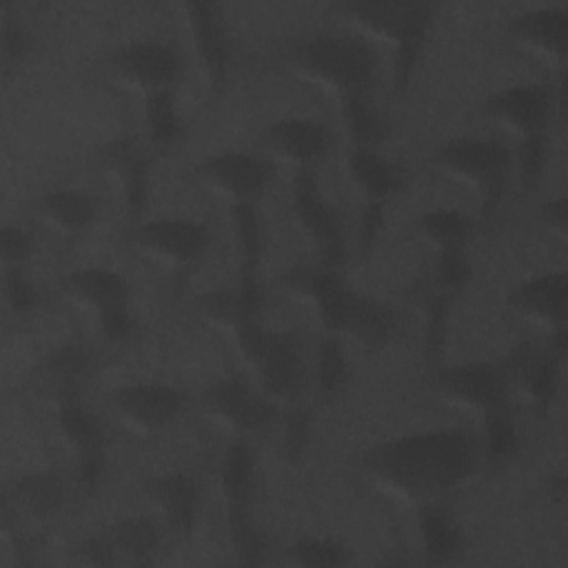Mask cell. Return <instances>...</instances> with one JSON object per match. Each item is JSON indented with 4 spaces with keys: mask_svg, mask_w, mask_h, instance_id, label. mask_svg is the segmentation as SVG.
<instances>
[{
    "mask_svg": "<svg viewBox=\"0 0 568 568\" xmlns=\"http://www.w3.org/2000/svg\"><path fill=\"white\" fill-rule=\"evenodd\" d=\"M160 544V528L153 519L124 517L84 537L73 557L84 566H146L155 561Z\"/></svg>",
    "mask_w": 568,
    "mask_h": 568,
    "instance_id": "8fae6325",
    "label": "cell"
},
{
    "mask_svg": "<svg viewBox=\"0 0 568 568\" xmlns=\"http://www.w3.org/2000/svg\"><path fill=\"white\" fill-rule=\"evenodd\" d=\"M541 220L544 226L550 231V237L555 242H559L561 246H566V237H568V202L564 195L548 200L541 206Z\"/></svg>",
    "mask_w": 568,
    "mask_h": 568,
    "instance_id": "7bdbcfd3",
    "label": "cell"
},
{
    "mask_svg": "<svg viewBox=\"0 0 568 568\" xmlns=\"http://www.w3.org/2000/svg\"><path fill=\"white\" fill-rule=\"evenodd\" d=\"M413 233L424 246H428L437 255H444L453 251H464L473 233V222L464 211L433 209L424 211L413 222Z\"/></svg>",
    "mask_w": 568,
    "mask_h": 568,
    "instance_id": "4dcf8cb0",
    "label": "cell"
},
{
    "mask_svg": "<svg viewBox=\"0 0 568 568\" xmlns=\"http://www.w3.org/2000/svg\"><path fill=\"white\" fill-rule=\"evenodd\" d=\"M2 282H4V300L13 313L22 315L36 306L38 293L29 282V277L24 275V271H2Z\"/></svg>",
    "mask_w": 568,
    "mask_h": 568,
    "instance_id": "ab89813d",
    "label": "cell"
},
{
    "mask_svg": "<svg viewBox=\"0 0 568 568\" xmlns=\"http://www.w3.org/2000/svg\"><path fill=\"white\" fill-rule=\"evenodd\" d=\"M317 386L324 395L337 393L346 377H348V364L342 351V344L335 335H324L317 344Z\"/></svg>",
    "mask_w": 568,
    "mask_h": 568,
    "instance_id": "8d00e7d4",
    "label": "cell"
},
{
    "mask_svg": "<svg viewBox=\"0 0 568 568\" xmlns=\"http://www.w3.org/2000/svg\"><path fill=\"white\" fill-rule=\"evenodd\" d=\"M62 297L89 315L104 339L120 342L133 331L129 280L109 266H80L60 280Z\"/></svg>",
    "mask_w": 568,
    "mask_h": 568,
    "instance_id": "8992f818",
    "label": "cell"
},
{
    "mask_svg": "<svg viewBox=\"0 0 568 568\" xmlns=\"http://www.w3.org/2000/svg\"><path fill=\"white\" fill-rule=\"evenodd\" d=\"M53 419L64 448L75 462V481L87 490L93 488L102 475L106 453V435L100 419L82 402L53 410Z\"/></svg>",
    "mask_w": 568,
    "mask_h": 568,
    "instance_id": "44dd1931",
    "label": "cell"
},
{
    "mask_svg": "<svg viewBox=\"0 0 568 568\" xmlns=\"http://www.w3.org/2000/svg\"><path fill=\"white\" fill-rule=\"evenodd\" d=\"M288 557L306 568H335L351 561L348 548L333 537H302L288 548Z\"/></svg>",
    "mask_w": 568,
    "mask_h": 568,
    "instance_id": "836d02e7",
    "label": "cell"
},
{
    "mask_svg": "<svg viewBox=\"0 0 568 568\" xmlns=\"http://www.w3.org/2000/svg\"><path fill=\"white\" fill-rule=\"evenodd\" d=\"M393 333V315L377 300L346 288L326 335L351 337L364 348H379Z\"/></svg>",
    "mask_w": 568,
    "mask_h": 568,
    "instance_id": "83f0119b",
    "label": "cell"
},
{
    "mask_svg": "<svg viewBox=\"0 0 568 568\" xmlns=\"http://www.w3.org/2000/svg\"><path fill=\"white\" fill-rule=\"evenodd\" d=\"M106 71L118 87L146 100L175 93L184 75V58L169 40L138 38L109 51Z\"/></svg>",
    "mask_w": 568,
    "mask_h": 568,
    "instance_id": "52a82bcc",
    "label": "cell"
},
{
    "mask_svg": "<svg viewBox=\"0 0 568 568\" xmlns=\"http://www.w3.org/2000/svg\"><path fill=\"white\" fill-rule=\"evenodd\" d=\"M339 120L353 146L375 149V144L384 138V122L375 113V109L368 104V98H359L342 106Z\"/></svg>",
    "mask_w": 568,
    "mask_h": 568,
    "instance_id": "d590c367",
    "label": "cell"
},
{
    "mask_svg": "<svg viewBox=\"0 0 568 568\" xmlns=\"http://www.w3.org/2000/svg\"><path fill=\"white\" fill-rule=\"evenodd\" d=\"M468 275H470V264L464 251L437 255V277H439V284H444L446 288H455L464 284Z\"/></svg>",
    "mask_w": 568,
    "mask_h": 568,
    "instance_id": "b9f144b4",
    "label": "cell"
},
{
    "mask_svg": "<svg viewBox=\"0 0 568 568\" xmlns=\"http://www.w3.org/2000/svg\"><path fill=\"white\" fill-rule=\"evenodd\" d=\"M277 286L288 300L311 311L326 328V333L331 331L339 300L346 291L337 268L322 266L320 262H300L282 271V275L277 277Z\"/></svg>",
    "mask_w": 568,
    "mask_h": 568,
    "instance_id": "603a6c76",
    "label": "cell"
},
{
    "mask_svg": "<svg viewBox=\"0 0 568 568\" xmlns=\"http://www.w3.org/2000/svg\"><path fill=\"white\" fill-rule=\"evenodd\" d=\"M95 366L93 351L82 344H64L49 351L29 373L27 390L40 404L58 410L67 404L80 402L84 382Z\"/></svg>",
    "mask_w": 568,
    "mask_h": 568,
    "instance_id": "5bb4252c",
    "label": "cell"
},
{
    "mask_svg": "<svg viewBox=\"0 0 568 568\" xmlns=\"http://www.w3.org/2000/svg\"><path fill=\"white\" fill-rule=\"evenodd\" d=\"M291 206L302 233L317 251V262L328 268H339L344 260L342 224L335 209L322 197L313 171L295 173Z\"/></svg>",
    "mask_w": 568,
    "mask_h": 568,
    "instance_id": "2e32d148",
    "label": "cell"
},
{
    "mask_svg": "<svg viewBox=\"0 0 568 568\" xmlns=\"http://www.w3.org/2000/svg\"><path fill=\"white\" fill-rule=\"evenodd\" d=\"M184 11L209 91L220 93L226 84L231 62V42L224 16L213 2H186Z\"/></svg>",
    "mask_w": 568,
    "mask_h": 568,
    "instance_id": "cb8c5ba5",
    "label": "cell"
},
{
    "mask_svg": "<svg viewBox=\"0 0 568 568\" xmlns=\"http://www.w3.org/2000/svg\"><path fill=\"white\" fill-rule=\"evenodd\" d=\"M273 164L260 153L220 151L202 158L193 173L197 182L215 197L237 204H255L273 178Z\"/></svg>",
    "mask_w": 568,
    "mask_h": 568,
    "instance_id": "7c38bea8",
    "label": "cell"
},
{
    "mask_svg": "<svg viewBox=\"0 0 568 568\" xmlns=\"http://www.w3.org/2000/svg\"><path fill=\"white\" fill-rule=\"evenodd\" d=\"M260 288L255 277H240L237 286L211 288L195 300V311L213 331L231 337L242 324L257 317Z\"/></svg>",
    "mask_w": 568,
    "mask_h": 568,
    "instance_id": "f1b7e54d",
    "label": "cell"
},
{
    "mask_svg": "<svg viewBox=\"0 0 568 568\" xmlns=\"http://www.w3.org/2000/svg\"><path fill=\"white\" fill-rule=\"evenodd\" d=\"M481 446L486 450V455L490 459H504L508 457L513 450H515V444H517V433H515V426H513V419H510V413L504 410V413H497L493 415L484 426H481Z\"/></svg>",
    "mask_w": 568,
    "mask_h": 568,
    "instance_id": "74e56055",
    "label": "cell"
},
{
    "mask_svg": "<svg viewBox=\"0 0 568 568\" xmlns=\"http://www.w3.org/2000/svg\"><path fill=\"white\" fill-rule=\"evenodd\" d=\"M33 253V237L13 224H4L0 231V262L2 271H24Z\"/></svg>",
    "mask_w": 568,
    "mask_h": 568,
    "instance_id": "f35d334b",
    "label": "cell"
},
{
    "mask_svg": "<svg viewBox=\"0 0 568 568\" xmlns=\"http://www.w3.org/2000/svg\"><path fill=\"white\" fill-rule=\"evenodd\" d=\"M508 306L521 322L548 335L566 328L568 277L564 271L530 275L508 293Z\"/></svg>",
    "mask_w": 568,
    "mask_h": 568,
    "instance_id": "7402d4cb",
    "label": "cell"
},
{
    "mask_svg": "<svg viewBox=\"0 0 568 568\" xmlns=\"http://www.w3.org/2000/svg\"><path fill=\"white\" fill-rule=\"evenodd\" d=\"M144 113V129L146 140L151 146L169 149L182 140L184 124L175 106V93H160L142 100Z\"/></svg>",
    "mask_w": 568,
    "mask_h": 568,
    "instance_id": "d6a6232c",
    "label": "cell"
},
{
    "mask_svg": "<svg viewBox=\"0 0 568 568\" xmlns=\"http://www.w3.org/2000/svg\"><path fill=\"white\" fill-rule=\"evenodd\" d=\"M27 53V33L20 24L4 20L2 22V55L4 62H16Z\"/></svg>",
    "mask_w": 568,
    "mask_h": 568,
    "instance_id": "f6af8a7d",
    "label": "cell"
},
{
    "mask_svg": "<svg viewBox=\"0 0 568 568\" xmlns=\"http://www.w3.org/2000/svg\"><path fill=\"white\" fill-rule=\"evenodd\" d=\"M422 550L430 564H448L462 552V535L450 513L437 501L417 508Z\"/></svg>",
    "mask_w": 568,
    "mask_h": 568,
    "instance_id": "1f68e13d",
    "label": "cell"
},
{
    "mask_svg": "<svg viewBox=\"0 0 568 568\" xmlns=\"http://www.w3.org/2000/svg\"><path fill=\"white\" fill-rule=\"evenodd\" d=\"M133 246L146 262L180 277L204 260L211 248V231L191 217L160 215L135 222Z\"/></svg>",
    "mask_w": 568,
    "mask_h": 568,
    "instance_id": "9c48e42d",
    "label": "cell"
},
{
    "mask_svg": "<svg viewBox=\"0 0 568 568\" xmlns=\"http://www.w3.org/2000/svg\"><path fill=\"white\" fill-rule=\"evenodd\" d=\"M308 428H311V419L304 410H297L293 413L288 419H286V426H284V453L295 459L304 444L308 442Z\"/></svg>",
    "mask_w": 568,
    "mask_h": 568,
    "instance_id": "ee69618b",
    "label": "cell"
},
{
    "mask_svg": "<svg viewBox=\"0 0 568 568\" xmlns=\"http://www.w3.org/2000/svg\"><path fill=\"white\" fill-rule=\"evenodd\" d=\"M98 166H100V173L109 180V184L120 195L126 215L133 222H140L146 209L149 171H151V158L146 146H142L140 140L131 135H120L115 140H109L98 151Z\"/></svg>",
    "mask_w": 568,
    "mask_h": 568,
    "instance_id": "e0dca14e",
    "label": "cell"
},
{
    "mask_svg": "<svg viewBox=\"0 0 568 568\" xmlns=\"http://www.w3.org/2000/svg\"><path fill=\"white\" fill-rule=\"evenodd\" d=\"M200 408L204 419L231 439H246L275 419V402L242 373H224L209 382Z\"/></svg>",
    "mask_w": 568,
    "mask_h": 568,
    "instance_id": "ba28073f",
    "label": "cell"
},
{
    "mask_svg": "<svg viewBox=\"0 0 568 568\" xmlns=\"http://www.w3.org/2000/svg\"><path fill=\"white\" fill-rule=\"evenodd\" d=\"M144 497L160 521L175 535H189L200 510V488L193 477L184 473H162L149 477Z\"/></svg>",
    "mask_w": 568,
    "mask_h": 568,
    "instance_id": "4316f807",
    "label": "cell"
},
{
    "mask_svg": "<svg viewBox=\"0 0 568 568\" xmlns=\"http://www.w3.org/2000/svg\"><path fill=\"white\" fill-rule=\"evenodd\" d=\"M231 222L235 246L242 262V280L255 277V264L260 257V220L255 215V204H237L231 206Z\"/></svg>",
    "mask_w": 568,
    "mask_h": 568,
    "instance_id": "e575fe53",
    "label": "cell"
},
{
    "mask_svg": "<svg viewBox=\"0 0 568 568\" xmlns=\"http://www.w3.org/2000/svg\"><path fill=\"white\" fill-rule=\"evenodd\" d=\"M384 220V204L371 202L362 209V248L371 251Z\"/></svg>",
    "mask_w": 568,
    "mask_h": 568,
    "instance_id": "bcb514c9",
    "label": "cell"
},
{
    "mask_svg": "<svg viewBox=\"0 0 568 568\" xmlns=\"http://www.w3.org/2000/svg\"><path fill=\"white\" fill-rule=\"evenodd\" d=\"M331 144L328 129L311 118H280L257 133L260 155L273 166L284 164L295 173L313 171Z\"/></svg>",
    "mask_w": 568,
    "mask_h": 568,
    "instance_id": "9a60e30c",
    "label": "cell"
},
{
    "mask_svg": "<svg viewBox=\"0 0 568 568\" xmlns=\"http://www.w3.org/2000/svg\"><path fill=\"white\" fill-rule=\"evenodd\" d=\"M344 16L351 33L375 47H386L395 55V84L402 89L413 71L426 29L430 7L402 0H353L335 7Z\"/></svg>",
    "mask_w": 568,
    "mask_h": 568,
    "instance_id": "3957f363",
    "label": "cell"
},
{
    "mask_svg": "<svg viewBox=\"0 0 568 568\" xmlns=\"http://www.w3.org/2000/svg\"><path fill=\"white\" fill-rule=\"evenodd\" d=\"M435 393L446 408L479 426L510 408L501 368L493 362H462L442 368L435 379Z\"/></svg>",
    "mask_w": 568,
    "mask_h": 568,
    "instance_id": "30bf717a",
    "label": "cell"
},
{
    "mask_svg": "<svg viewBox=\"0 0 568 568\" xmlns=\"http://www.w3.org/2000/svg\"><path fill=\"white\" fill-rule=\"evenodd\" d=\"M229 339L248 379L271 402L295 397L302 382V351L293 333L268 328L253 317Z\"/></svg>",
    "mask_w": 568,
    "mask_h": 568,
    "instance_id": "5b68a950",
    "label": "cell"
},
{
    "mask_svg": "<svg viewBox=\"0 0 568 568\" xmlns=\"http://www.w3.org/2000/svg\"><path fill=\"white\" fill-rule=\"evenodd\" d=\"M284 69L337 109L368 98L375 78V49L355 33H315L282 49Z\"/></svg>",
    "mask_w": 568,
    "mask_h": 568,
    "instance_id": "7a4b0ae2",
    "label": "cell"
},
{
    "mask_svg": "<svg viewBox=\"0 0 568 568\" xmlns=\"http://www.w3.org/2000/svg\"><path fill=\"white\" fill-rule=\"evenodd\" d=\"M559 359L561 355L539 351L528 342L513 348L506 362L499 364L508 402L517 399L528 408H546L557 393Z\"/></svg>",
    "mask_w": 568,
    "mask_h": 568,
    "instance_id": "d6986e66",
    "label": "cell"
},
{
    "mask_svg": "<svg viewBox=\"0 0 568 568\" xmlns=\"http://www.w3.org/2000/svg\"><path fill=\"white\" fill-rule=\"evenodd\" d=\"M184 393L166 382H131L111 390L109 406L122 428L133 435H155L184 410Z\"/></svg>",
    "mask_w": 568,
    "mask_h": 568,
    "instance_id": "4fadbf2b",
    "label": "cell"
},
{
    "mask_svg": "<svg viewBox=\"0 0 568 568\" xmlns=\"http://www.w3.org/2000/svg\"><path fill=\"white\" fill-rule=\"evenodd\" d=\"M437 173L453 186L473 195L481 215H490L506 191L513 155L497 138H453L433 153Z\"/></svg>",
    "mask_w": 568,
    "mask_h": 568,
    "instance_id": "277c9868",
    "label": "cell"
},
{
    "mask_svg": "<svg viewBox=\"0 0 568 568\" xmlns=\"http://www.w3.org/2000/svg\"><path fill=\"white\" fill-rule=\"evenodd\" d=\"M98 200L80 189H51L36 197V222L55 240L71 244L98 220Z\"/></svg>",
    "mask_w": 568,
    "mask_h": 568,
    "instance_id": "d4e9b609",
    "label": "cell"
},
{
    "mask_svg": "<svg viewBox=\"0 0 568 568\" xmlns=\"http://www.w3.org/2000/svg\"><path fill=\"white\" fill-rule=\"evenodd\" d=\"M513 47L541 67L564 64L568 42V9L564 4H544L517 13L508 24Z\"/></svg>",
    "mask_w": 568,
    "mask_h": 568,
    "instance_id": "ffe728a7",
    "label": "cell"
},
{
    "mask_svg": "<svg viewBox=\"0 0 568 568\" xmlns=\"http://www.w3.org/2000/svg\"><path fill=\"white\" fill-rule=\"evenodd\" d=\"M484 113L499 131L524 142L544 133L552 113V95L537 82L513 84L488 95Z\"/></svg>",
    "mask_w": 568,
    "mask_h": 568,
    "instance_id": "ac0fdd59",
    "label": "cell"
},
{
    "mask_svg": "<svg viewBox=\"0 0 568 568\" xmlns=\"http://www.w3.org/2000/svg\"><path fill=\"white\" fill-rule=\"evenodd\" d=\"M546 135H532L524 142H519V169H521V182L532 189L546 166Z\"/></svg>",
    "mask_w": 568,
    "mask_h": 568,
    "instance_id": "60d3db41",
    "label": "cell"
},
{
    "mask_svg": "<svg viewBox=\"0 0 568 568\" xmlns=\"http://www.w3.org/2000/svg\"><path fill=\"white\" fill-rule=\"evenodd\" d=\"M346 175L364 197V204H384L399 184L395 166L371 146H353L346 160Z\"/></svg>",
    "mask_w": 568,
    "mask_h": 568,
    "instance_id": "f546056e",
    "label": "cell"
},
{
    "mask_svg": "<svg viewBox=\"0 0 568 568\" xmlns=\"http://www.w3.org/2000/svg\"><path fill=\"white\" fill-rule=\"evenodd\" d=\"M69 499V481L55 468L33 470L18 477L4 497V508L16 517L44 524L62 513Z\"/></svg>",
    "mask_w": 568,
    "mask_h": 568,
    "instance_id": "484cf974",
    "label": "cell"
},
{
    "mask_svg": "<svg viewBox=\"0 0 568 568\" xmlns=\"http://www.w3.org/2000/svg\"><path fill=\"white\" fill-rule=\"evenodd\" d=\"M479 439L466 428L402 433L371 446L359 468L371 488L415 508L437 504L477 468Z\"/></svg>",
    "mask_w": 568,
    "mask_h": 568,
    "instance_id": "6da1fadb",
    "label": "cell"
}]
</instances>
